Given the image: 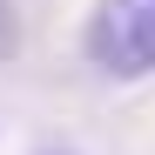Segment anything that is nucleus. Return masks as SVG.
<instances>
[{"instance_id":"obj_1","label":"nucleus","mask_w":155,"mask_h":155,"mask_svg":"<svg viewBox=\"0 0 155 155\" xmlns=\"http://www.w3.org/2000/svg\"><path fill=\"white\" fill-rule=\"evenodd\" d=\"M81 54L108 81H142L155 74V0H101L88 14Z\"/></svg>"},{"instance_id":"obj_2","label":"nucleus","mask_w":155,"mask_h":155,"mask_svg":"<svg viewBox=\"0 0 155 155\" xmlns=\"http://www.w3.org/2000/svg\"><path fill=\"white\" fill-rule=\"evenodd\" d=\"M20 47V14H14V0H0V61H7Z\"/></svg>"}]
</instances>
